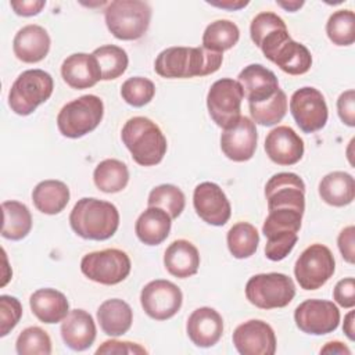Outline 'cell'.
Instances as JSON below:
<instances>
[{"label":"cell","mask_w":355,"mask_h":355,"mask_svg":"<svg viewBox=\"0 0 355 355\" xmlns=\"http://www.w3.org/2000/svg\"><path fill=\"white\" fill-rule=\"evenodd\" d=\"M223 61L220 53L204 47H168L162 50L154 62L155 72L162 78H194L216 72Z\"/></svg>","instance_id":"1"},{"label":"cell","mask_w":355,"mask_h":355,"mask_svg":"<svg viewBox=\"0 0 355 355\" xmlns=\"http://www.w3.org/2000/svg\"><path fill=\"white\" fill-rule=\"evenodd\" d=\"M72 230L86 240H108L119 226V212L108 201L83 197L78 200L69 214Z\"/></svg>","instance_id":"2"},{"label":"cell","mask_w":355,"mask_h":355,"mask_svg":"<svg viewBox=\"0 0 355 355\" xmlns=\"http://www.w3.org/2000/svg\"><path fill=\"white\" fill-rule=\"evenodd\" d=\"M121 139L135 162L153 166L162 161L166 153V139L159 126L146 116H133L122 128Z\"/></svg>","instance_id":"3"},{"label":"cell","mask_w":355,"mask_h":355,"mask_svg":"<svg viewBox=\"0 0 355 355\" xmlns=\"http://www.w3.org/2000/svg\"><path fill=\"white\" fill-rule=\"evenodd\" d=\"M108 31L119 40H137L148 29L151 7L141 0H114L104 10Z\"/></svg>","instance_id":"4"},{"label":"cell","mask_w":355,"mask_h":355,"mask_svg":"<svg viewBox=\"0 0 355 355\" xmlns=\"http://www.w3.org/2000/svg\"><path fill=\"white\" fill-rule=\"evenodd\" d=\"M54 82L43 69H26L18 75L8 93V105L17 115H31L53 94Z\"/></svg>","instance_id":"5"},{"label":"cell","mask_w":355,"mask_h":355,"mask_svg":"<svg viewBox=\"0 0 355 355\" xmlns=\"http://www.w3.org/2000/svg\"><path fill=\"white\" fill-rule=\"evenodd\" d=\"M104 115L103 100L94 94L80 96L67 103L57 115V126L62 136L79 139L93 132Z\"/></svg>","instance_id":"6"},{"label":"cell","mask_w":355,"mask_h":355,"mask_svg":"<svg viewBox=\"0 0 355 355\" xmlns=\"http://www.w3.org/2000/svg\"><path fill=\"white\" fill-rule=\"evenodd\" d=\"M295 295L293 279L284 273H259L250 277L245 284L247 300L259 309L287 306Z\"/></svg>","instance_id":"7"},{"label":"cell","mask_w":355,"mask_h":355,"mask_svg":"<svg viewBox=\"0 0 355 355\" xmlns=\"http://www.w3.org/2000/svg\"><path fill=\"white\" fill-rule=\"evenodd\" d=\"M241 86L232 78H222L212 83L207 94V107L212 121L222 129L234 126L241 118Z\"/></svg>","instance_id":"8"},{"label":"cell","mask_w":355,"mask_h":355,"mask_svg":"<svg viewBox=\"0 0 355 355\" xmlns=\"http://www.w3.org/2000/svg\"><path fill=\"white\" fill-rule=\"evenodd\" d=\"M130 258L118 248H107L86 254L80 261L82 273L100 284L112 286L125 280L130 273Z\"/></svg>","instance_id":"9"},{"label":"cell","mask_w":355,"mask_h":355,"mask_svg":"<svg viewBox=\"0 0 355 355\" xmlns=\"http://www.w3.org/2000/svg\"><path fill=\"white\" fill-rule=\"evenodd\" d=\"M336 270L331 251L323 244H311L297 258L294 275L301 288L318 290L327 283Z\"/></svg>","instance_id":"10"},{"label":"cell","mask_w":355,"mask_h":355,"mask_svg":"<svg viewBox=\"0 0 355 355\" xmlns=\"http://www.w3.org/2000/svg\"><path fill=\"white\" fill-rule=\"evenodd\" d=\"M290 111L300 126L305 133H313L324 128L329 110L323 94L311 86L301 87L295 90L290 98Z\"/></svg>","instance_id":"11"},{"label":"cell","mask_w":355,"mask_h":355,"mask_svg":"<svg viewBox=\"0 0 355 355\" xmlns=\"http://www.w3.org/2000/svg\"><path fill=\"white\" fill-rule=\"evenodd\" d=\"M268 211L291 209L304 215L305 183L293 172H279L265 184Z\"/></svg>","instance_id":"12"},{"label":"cell","mask_w":355,"mask_h":355,"mask_svg":"<svg viewBox=\"0 0 355 355\" xmlns=\"http://www.w3.org/2000/svg\"><path fill=\"white\" fill-rule=\"evenodd\" d=\"M182 302V290L175 283L164 279L147 283L140 293L141 308L155 320H166L175 316L179 312Z\"/></svg>","instance_id":"13"},{"label":"cell","mask_w":355,"mask_h":355,"mask_svg":"<svg viewBox=\"0 0 355 355\" xmlns=\"http://www.w3.org/2000/svg\"><path fill=\"white\" fill-rule=\"evenodd\" d=\"M294 322L306 334L323 336L338 327L340 311L327 300H305L295 308Z\"/></svg>","instance_id":"14"},{"label":"cell","mask_w":355,"mask_h":355,"mask_svg":"<svg viewBox=\"0 0 355 355\" xmlns=\"http://www.w3.org/2000/svg\"><path fill=\"white\" fill-rule=\"evenodd\" d=\"M233 344L241 355H273L276 336L270 324L259 319L247 320L233 331Z\"/></svg>","instance_id":"15"},{"label":"cell","mask_w":355,"mask_h":355,"mask_svg":"<svg viewBox=\"0 0 355 355\" xmlns=\"http://www.w3.org/2000/svg\"><path fill=\"white\" fill-rule=\"evenodd\" d=\"M193 205L197 215L212 226H223L232 215V207L225 191L214 182H202L196 186Z\"/></svg>","instance_id":"16"},{"label":"cell","mask_w":355,"mask_h":355,"mask_svg":"<svg viewBox=\"0 0 355 355\" xmlns=\"http://www.w3.org/2000/svg\"><path fill=\"white\" fill-rule=\"evenodd\" d=\"M257 141L258 133L255 123L247 116H241L234 126L223 129L220 135V148L234 162L251 159L257 150Z\"/></svg>","instance_id":"17"},{"label":"cell","mask_w":355,"mask_h":355,"mask_svg":"<svg viewBox=\"0 0 355 355\" xmlns=\"http://www.w3.org/2000/svg\"><path fill=\"white\" fill-rule=\"evenodd\" d=\"M265 151L277 165H294L304 155V141L290 126H277L268 133Z\"/></svg>","instance_id":"18"},{"label":"cell","mask_w":355,"mask_h":355,"mask_svg":"<svg viewBox=\"0 0 355 355\" xmlns=\"http://www.w3.org/2000/svg\"><path fill=\"white\" fill-rule=\"evenodd\" d=\"M186 330L194 345L209 348L214 347L223 334V319L214 308L201 306L189 316Z\"/></svg>","instance_id":"19"},{"label":"cell","mask_w":355,"mask_h":355,"mask_svg":"<svg viewBox=\"0 0 355 355\" xmlns=\"http://www.w3.org/2000/svg\"><path fill=\"white\" fill-rule=\"evenodd\" d=\"M237 82L240 83L248 104L262 103L279 90L276 75L261 64H250L244 67L237 76Z\"/></svg>","instance_id":"20"},{"label":"cell","mask_w":355,"mask_h":355,"mask_svg":"<svg viewBox=\"0 0 355 355\" xmlns=\"http://www.w3.org/2000/svg\"><path fill=\"white\" fill-rule=\"evenodd\" d=\"M64 82L72 89H89L101 80V69L93 54L75 53L68 55L61 65Z\"/></svg>","instance_id":"21"},{"label":"cell","mask_w":355,"mask_h":355,"mask_svg":"<svg viewBox=\"0 0 355 355\" xmlns=\"http://www.w3.org/2000/svg\"><path fill=\"white\" fill-rule=\"evenodd\" d=\"M50 36L47 31L40 25L22 26L12 40V50L15 57L26 64H35L42 61L50 50Z\"/></svg>","instance_id":"22"},{"label":"cell","mask_w":355,"mask_h":355,"mask_svg":"<svg viewBox=\"0 0 355 355\" xmlns=\"http://www.w3.org/2000/svg\"><path fill=\"white\" fill-rule=\"evenodd\" d=\"M96 323L92 315L83 309H72L61 322V337L65 345L73 351H85L96 340Z\"/></svg>","instance_id":"23"},{"label":"cell","mask_w":355,"mask_h":355,"mask_svg":"<svg viewBox=\"0 0 355 355\" xmlns=\"http://www.w3.org/2000/svg\"><path fill=\"white\" fill-rule=\"evenodd\" d=\"M165 269L175 277L186 279L197 273L200 268V254L197 247L189 240L179 239L168 245L164 254Z\"/></svg>","instance_id":"24"},{"label":"cell","mask_w":355,"mask_h":355,"mask_svg":"<svg viewBox=\"0 0 355 355\" xmlns=\"http://www.w3.org/2000/svg\"><path fill=\"white\" fill-rule=\"evenodd\" d=\"M29 305L33 315L47 324L62 322L69 313L67 297L61 291L50 287L36 290L29 298Z\"/></svg>","instance_id":"25"},{"label":"cell","mask_w":355,"mask_h":355,"mask_svg":"<svg viewBox=\"0 0 355 355\" xmlns=\"http://www.w3.org/2000/svg\"><path fill=\"white\" fill-rule=\"evenodd\" d=\"M171 220V216L164 209L148 207L139 215L135 223L136 236L147 245H158L169 236Z\"/></svg>","instance_id":"26"},{"label":"cell","mask_w":355,"mask_h":355,"mask_svg":"<svg viewBox=\"0 0 355 355\" xmlns=\"http://www.w3.org/2000/svg\"><path fill=\"white\" fill-rule=\"evenodd\" d=\"M97 322L107 336L118 337L130 329L133 322V311L123 300L111 298L98 306Z\"/></svg>","instance_id":"27"},{"label":"cell","mask_w":355,"mask_h":355,"mask_svg":"<svg viewBox=\"0 0 355 355\" xmlns=\"http://www.w3.org/2000/svg\"><path fill=\"white\" fill-rule=\"evenodd\" d=\"M320 198L333 207H344L355 198V180L352 175L334 171L322 178L319 183Z\"/></svg>","instance_id":"28"},{"label":"cell","mask_w":355,"mask_h":355,"mask_svg":"<svg viewBox=\"0 0 355 355\" xmlns=\"http://www.w3.org/2000/svg\"><path fill=\"white\" fill-rule=\"evenodd\" d=\"M69 189L61 180H43L32 191V201L37 211L46 215L60 214L69 202Z\"/></svg>","instance_id":"29"},{"label":"cell","mask_w":355,"mask_h":355,"mask_svg":"<svg viewBox=\"0 0 355 355\" xmlns=\"http://www.w3.org/2000/svg\"><path fill=\"white\" fill-rule=\"evenodd\" d=\"M269 61L288 75H304L312 65V55L302 43L288 39L276 49Z\"/></svg>","instance_id":"30"},{"label":"cell","mask_w":355,"mask_h":355,"mask_svg":"<svg viewBox=\"0 0 355 355\" xmlns=\"http://www.w3.org/2000/svg\"><path fill=\"white\" fill-rule=\"evenodd\" d=\"M1 236L7 240L18 241L25 239L32 229V215L29 208L19 201H3Z\"/></svg>","instance_id":"31"},{"label":"cell","mask_w":355,"mask_h":355,"mask_svg":"<svg viewBox=\"0 0 355 355\" xmlns=\"http://www.w3.org/2000/svg\"><path fill=\"white\" fill-rule=\"evenodd\" d=\"M93 180L98 190L104 193H118L122 191L129 182V169L122 161L108 158L96 166Z\"/></svg>","instance_id":"32"},{"label":"cell","mask_w":355,"mask_h":355,"mask_svg":"<svg viewBox=\"0 0 355 355\" xmlns=\"http://www.w3.org/2000/svg\"><path fill=\"white\" fill-rule=\"evenodd\" d=\"M239 39L240 29L234 22L229 19H216L205 28L202 35V47L222 54L232 49Z\"/></svg>","instance_id":"33"},{"label":"cell","mask_w":355,"mask_h":355,"mask_svg":"<svg viewBox=\"0 0 355 355\" xmlns=\"http://www.w3.org/2000/svg\"><path fill=\"white\" fill-rule=\"evenodd\" d=\"M226 241L230 254L237 259H244L255 254L259 244V234L251 223L239 222L229 229Z\"/></svg>","instance_id":"34"},{"label":"cell","mask_w":355,"mask_h":355,"mask_svg":"<svg viewBox=\"0 0 355 355\" xmlns=\"http://www.w3.org/2000/svg\"><path fill=\"white\" fill-rule=\"evenodd\" d=\"M248 108L254 123L273 126L280 122L287 112V96L282 89H279L270 98L262 103L248 104Z\"/></svg>","instance_id":"35"},{"label":"cell","mask_w":355,"mask_h":355,"mask_svg":"<svg viewBox=\"0 0 355 355\" xmlns=\"http://www.w3.org/2000/svg\"><path fill=\"white\" fill-rule=\"evenodd\" d=\"M100 65L101 80H112L119 78L128 68L129 58L126 51L115 44H104L92 53Z\"/></svg>","instance_id":"36"},{"label":"cell","mask_w":355,"mask_h":355,"mask_svg":"<svg viewBox=\"0 0 355 355\" xmlns=\"http://www.w3.org/2000/svg\"><path fill=\"white\" fill-rule=\"evenodd\" d=\"M148 207H158L164 209L171 219H176L184 209L186 197L183 191L175 184H159L154 187L147 200Z\"/></svg>","instance_id":"37"},{"label":"cell","mask_w":355,"mask_h":355,"mask_svg":"<svg viewBox=\"0 0 355 355\" xmlns=\"http://www.w3.org/2000/svg\"><path fill=\"white\" fill-rule=\"evenodd\" d=\"M327 37L336 46H349L355 42V14L351 10L334 11L326 24Z\"/></svg>","instance_id":"38"},{"label":"cell","mask_w":355,"mask_h":355,"mask_svg":"<svg viewBox=\"0 0 355 355\" xmlns=\"http://www.w3.org/2000/svg\"><path fill=\"white\" fill-rule=\"evenodd\" d=\"M15 349L19 355H50L51 338L42 327L31 326L19 333Z\"/></svg>","instance_id":"39"},{"label":"cell","mask_w":355,"mask_h":355,"mask_svg":"<svg viewBox=\"0 0 355 355\" xmlns=\"http://www.w3.org/2000/svg\"><path fill=\"white\" fill-rule=\"evenodd\" d=\"M302 214L291 209H275L269 211L268 218L263 222L262 233L265 237L277 233H298L301 229Z\"/></svg>","instance_id":"40"},{"label":"cell","mask_w":355,"mask_h":355,"mask_svg":"<svg viewBox=\"0 0 355 355\" xmlns=\"http://www.w3.org/2000/svg\"><path fill=\"white\" fill-rule=\"evenodd\" d=\"M155 94V85L143 76H133L126 79L121 86L122 98L133 107H143L148 104Z\"/></svg>","instance_id":"41"},{"label":"cell","mask_w":355,"mask_h":355,"mask_svg":"<svg viewBox=\"0 0 355 355\" xmlns=\"http://www.w3.org/2000/svg\"><path fill=\"white\" fill-rule=\"evenodd\" d=\"M22 316V305L18 298L11 295H0V337H6L19 322Z\"/></svg>","instance_id":"42"},{"label":"cell","mask_w":355,"mask_h":355,"mask_svg":"<svg viewBox=\"0 0 355 355\" xmlns=\"http://www.w3.org/2000/svg\"><path fill=\"white\" fill-rule=\"evenodd\" d=\"M297 233H277L266 237L265 255L270 261L284 259L297 244Z\"/></svg>","instance_id":"43"},{"label":"cell","mask_w":355,"mask_h":355,"mask_svg":"<svg viewBox=\"0 0 355 355\" xmlns=\"http://www.w3.org/2000/svg\"><path fill=\"white\" fill-rule=\"evenodd\" d=\"M334 301L343 308L355 306V280L354 277H345L337 282L333 290Z\"/></svg>","instance_id":"44"},{"label":"cell","mask_w":355,"mask_h":355,"mask_svg":"<svg viewBox=\"0 0 355 355\" xmlns=\"http://www.w3.org/2000/svg\"><path fill=\"white\" fill-rule=\"evenodd\" d=\"M337 112L347 126H355V92L352 89L340 94L337 100Z\"/></svg>","instance_id":"45"},{"label":"cell","mask_w":355,"mask_h":355,"mask_svg":"<svg viewBox=\"0 0 355 355\" xmlns=\"http://www.w3.org/2000/svg\"><path fill=\"white\" fill-rule=\"evenodd\" d=\"M96 354H147V349L136 343L108 340L96 349Z\"/></svg>","instance_id":"46"},{"label":"cell","mask_w":355,"mask_h":355,"mask_svg":"<svg viewBox=\"0 0 355 355\" xmlns=\"http://www.w3.org/2000/svg\"><path fill=\"white\" fill-rule=\"evenodd\" d=\"M354 236H355V227L354 226H347L343 229L338 234L337 244L338 250L343 255V258L348 263H354L355 261V252H354Z\"/></svg>","instance_id":"47"},{"label":"cell","mask_w":355,"mask_h":355,"mask_svg":"<svg viewBox=\"0 0 355 355\" xmlns=\"http://www.w3.org/2000/svg\"><path fill=\"white\" fill-rule=\"evenodd\" d=\"M10 6L15 14L22 17H32V15H37L42 11V8L46 6V1L44 0H28V1L22 0V1H11Z\"/></svg>","instance_id":"48"},{"label":"cell","mask_w":355,"mask_h":355,"mask_svg":"<svg viewBox=\"0 0 355 355\" xmlns=\"http://www.w3.org/2000/svg\"><path fill=\"white\" fill-rule=\"evenodd\" d=\"M320 354H338V355H351V349L340 341H330L322 349Z\"/></svg>","instance_id":"49"},{"label":"cell","mask_w":355,"mask_h":355,"mask_svg":"<svg viewBox=\"0 0 355 355\" xmlns=\"http://www.w3.org/2000/svg\"><path fill=\"white\" fill-rule=\"evenodd\" d=\"M343 330L345 336L354 341L355 340V311H349L344 318V326Z\"/></svg>","instance_id":"50"},{"label":"cell","mask_w":355,"mask_h":355,"mask_svg":"<svg viewBox=\"0 0 355 355\" xmlns=\"http://www.w3.org/2000/svg\"><path fill=\"white\" fill-rule=\"evenodd\" d=\"M211 6L219 7V8H226V10H240L248 4V1H239V0H226V1H208Z\"/></svg>","instance_id":"51"},{"label":"cell","mask_w":355,"mask_h":355,"mask_svg":"<svg viewBox=\"0 0 355 355\" xmlns=\"http://www.w3.org/2000/svg\"><path fill=\"white\" fill-rule=\"evenodd\" d=\"M277 4L280 7H283L284 10L294 12V11H297L298 8H301L304 6V1H277Z\"/></svg>","instance_id":"52"}]
</instances>
